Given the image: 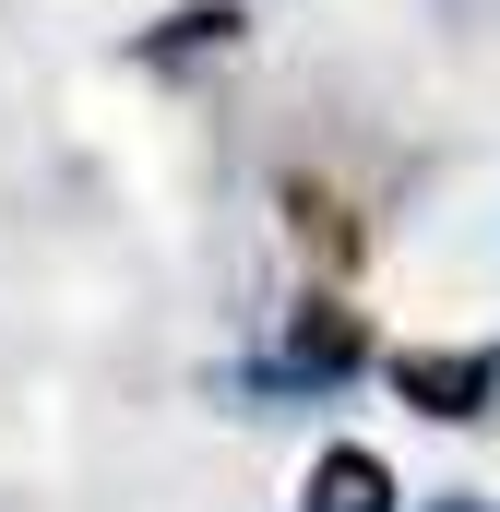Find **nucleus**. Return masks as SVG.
<instances>
[{
    "label": "nucleus",
    "instance_id": "2",
    "mask_svg": "<svg viewBox=\"0 0 500 512\" xmlns=\"http://www.w3.org/2000/svg\"><path fill=\"white\" fill-rule=\"evenodd\" d=\"M310 512H393V477H381V453L334 441V453L310 465Z\"/></svg>",
    "mask_w": 500,
    "mask_h": 512
},
{
    "label": "nucleus",
    "instance_id": "3",
    "mask_svg": "<svg viewBox=\"0 0 500 512\" xmlns=\"http://www.w3.org/2000/svg\"><path fill=\"white\" fill-rule=\"evenodd\" d=\"M286 215H298V239L334 262V274L358 262V215H346V191H322V179H286Z\"/></svg>",
    "mask_w": 500,
    "mask_h": 512
},
{
    "label": "nucleus",
    "instance_id": "1",
    "mask_svg": "<svg viewBox=\"0 0 500 512\" xmlns=\"http://www.w3.org/2000/svg\"><path fill=\"white\" fill-rule=\"evenodd\" d=\"M393 393L429 405V417H489L500 405V346H405L393 358Z\"/></svg>",
    "mask_w": 500,
    "mask_h": 512
},
{
    "label": "nucleus",
    "instance_id": "4",
    "mask_svg": "<svg viewBox=\"0 0 500 512\" xmlns=\"http://www.w3.org/2000/svg\"><path fill=\"white\" fill-rule=\"evenodd\" d=\"M286 346H298V370H322V382H334V370H358V322H346V298H310Z\"/></svg>",
    "mask_w": 500,
    "mask_h": 512
}]
</instances>
